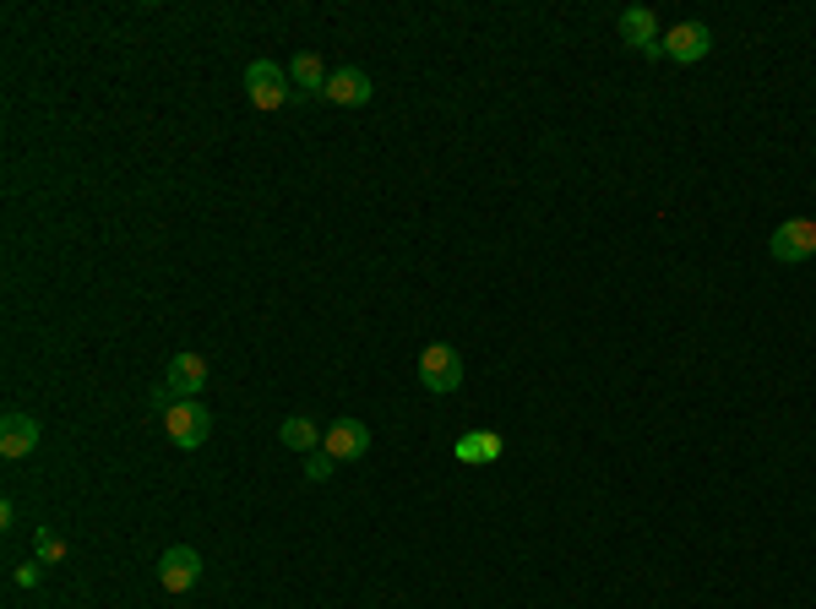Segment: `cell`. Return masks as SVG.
Listing matches in <instances>:
<instances>
[{
	"instance_id": "obj_1",
	"label": "cell",
	"mask_w": 816,
	"mask_h": 609,
	"mask_svg": "<svg viewBox=\"0 0 816 609\" xmlns=\"http://www.w3.org/2000/svg\"><path fill=\"white\" fill-rule=\"evenodd\" d=\"M163 436H169V447L197 452L207 436H212V413H207L202 398H186V403L169 408V413H163Z\"/></svg>"
},
{
	"instance_id": "obj_2",
	"label": "cell",
	"mask_w": 816,
	"mask_h": 609,
	"mask_svg": "<svg viewBox=\"0 0 816 609\" xmlns=\"http://www.w3.org/2000/svg\"><path fill=\"white\" fill-rule=\"evenodd\" d=\"M246 99H251V109H283V103L295 99L289 66H278V60H251V66H246Z\"/></svg>"
},
{
	"instance_id": "obj_3",
	"label": "cell",
	"mask_w": 816,
	"mask_h": 609,
	"mask_svg": "<svg viewBox=\"0 0 816 609\" xmlns=\"http://www.w3.org/2000/svg\"><path fill=\"white\" fill-rule=\"evenodd\" d=\"M419 381H425V392H436V398L458 392L462 387L458 349H452V343H430V349H419Z\"/></svg>"
},
{
	"instance_id": "obj_4",
	"label": "cell",
	"mask_w": 816,
	"mask_h": 609,
	"mask_svg": "<svg viewBox=\"0 0 816 609\" xmlns=\"http://www.w3.org/2000/svg\"><path fill=\"white\" fill-rule=\"evenodd\" d=\"M158 582H163V593H191V588L202 582V556H197L191 545L163 550V560H158Z\"/></svg>"
},
{
	"instance_id": "obj_5",
	"label": "cell",
	"mask_w": 816,
	"mask_h": 609,
	"mask_svg": "<svg viewBox=\"0 0 816 609\" xmlns=\"http://www.w3.org/2000/svg\"><path fill=\"white\" fill-rule=\"evenodd\" d=\"M659 44H664V60H675V66H697V60H708V50H714V33H708L703 22H680V28L664 33Z\"/></svg>"
},
{
	"instance_id": "obj_6",
	"label": "cell",
	"mask_w": 816,
	"mask_h": 609,
	"mask_svg": "<svg viewBox=\"0 0 816 609\" xmlns=\"http://www.w3.org/2000/svg\"><path fill=\"white\" fill-rule=\"evenodd\" d=\"M163 387H169L175 403H186V398L207 392V359L191 355V349H180V355L169 359V370H163Z\"/></svg>"
},
{
	"instance_id": "obj_7",
	"label": "cell",
	"mask_w": 816,
	"mask_h": 609,
	"mask_svg": "<svg viewBox=\"0 0 816 609\" xmlns=\"http://www.w3.org/2000/svg\"><path fill=\"white\" fill-rule=\"evenodd\" d=\"M620 44L643 50L648 60H664V44H659V17L648 6H626L620 11Z\"/></svg>"
},
{
	"instance_id": "obj_8",
	"label": "cell",
	"mask_w": 816,
	"mask_h": 609,
	"mask_svg": "<svg viewBox=\"0 0 816 609\" xmlns=\"http://www.w3.org/2000/svg\"><path fill=\"white\" fill-rule=\"evenodd\" d=\"M816 256V223L812 218H784L773 229V261H812Z\"/></svg>"
},
{
	"instance_id": "obj_9",
	"label": "cell",
	"mask_w": 816,
	"mask_h": 609,
	"mask_svg": "<svg viewBox=\"0 0 816 609\" xmlns=\"http://www.w3.org/2000/svg\"><path fill=\"white\" fill-rule=\"evenodd\" d=\"M321 452L332 457V462H355V457L370 452V430H365L359 419H338V425L321 436Z\"/></svg>"
},
{
	"instance_id": "obj_10",
	"label": "cell",
	"mask_w": 816,
	"mask_h": 609,
	"mask_svg": "<svg viewBox=\"0 0 816 609\" xmlns=\"http://www.w3.org/2000/svg\"><path fill=\"white\" fill-rule=\"evenodd\" d=\"M370 77L359 71V66H338L332 77H327V88H321V99L327 103H344V109H359V103H370Z\"/></svg>"
},
{
	"instance_id": "obj_11",
	"label": "cell",
	"mask_w": 816,
	"mask_h": 609,
	"mask_svg": "<svg viewBox=\"0 0 816 609\" xmlns=\"http://www.w3.org/2000/svg\"><path fill=\"white\" fill-rule=\"evenodd\" d=\"M39 436H44V430H39L33 413H6V419H0V457H11V462L28 457L39 447Z\"/></svg>"
},
{
	"instance_id": "obj_12",
	"label": "cell",
	"mask_w": 816,
	"mask_h": 609,
	"mask_svg": "<svg viewBox=\"0 0 816 609\" xmlns=\"http://www.w3.org/2000/svg\"><path fill=\"white\" fill-rule=\"evenodd\" d=\"M327 66H321V54H295L289 60V88H295V99H321V88H327Z\"/></svg>"
},
{
	"instance_id": "obj_13",
	"label": "cell",
	"mask_w": 816,
	"mask_h": 609,
	"mask_svg": "<svg viewBox=\"0 0 816 609\" xmlns=\"http://www.w3.org/2000/svg\"><path fill=\"white\" fill-rule=\"evenodd\" d=\"M452 457H458V462H496V457H501V436H496V430H468V436H458Z\"/></svg>"
},
{
	"instance_id": "obj_14",
	"label": "cell",
	"mask_w": 816,
	"mask_h": 609,
	"mask_svg": "<svg viewBox=\"0 0 816 609\" xmlns=\"http://www.w3.org/2000/svg\"><path fill=\"white\" fill-rule=\"evenodd\" d=\"M278 441H283L289 452H316V447H321V430L310 425L306 413H289V419L278 425Z\"/></svg>"
},
{
	"instance_id": "obj_15",
	"label": "cell",
	"mask_w": 816,
	"mask_h": 609,
	"mask_svg": "<svg viewBox=\"0 0 816 609\" xmlns=\"http://www.w3.org/2000/svg\"><path fill=\"white\" fill-rule=\"evenodd\" d=\"M332 468H338V462H332L327 452H310L306 457V479H310V485H327V479H332Z\"/></svg>"
},
{
	"instance_id": "obj_16",
	"label": "cell",
	"mask_w": 816,
	"mask_h": 609,
	"mask_svg": "<svg viewBox=\"0 0 816 609\" xmlns=\"http://www.w3.org/2000/svg\"><path fill=\"white\" fill-rule=\"evenodd\" d=\"M60 556H66V545H60V533H54V528H39V560L50 566V560H60Z\"/></svg>"
},
{
	"instance_id": "obj_17",
	"label": "cell",
	"mask_w": 816,
	"mask_h": 609,
	"mask_svg": "<svg viewBox=\"0 0 816 609\" xmlns=\"http://www.w3.org/2000/svg\"><path fill=\"white\" fill-rule=\"evenodd\" d=\"M44 582V560H28V566H17V588H39Z\"/></svg>"
}]
</instances>
